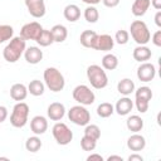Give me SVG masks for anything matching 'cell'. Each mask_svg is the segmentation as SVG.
Listing matches in <instances>:
<instances>
[{
    "instance_id": "6da1fadb",
    "label": "cell",
    "mask_w": 161,
    "mask_h": 161,
    "mask_svg": "<svg viewBox=\"0 0 161 161\" xmlns=\"http://www.w3.org/2000/svg\"><path fill=\"white\" fill-rule=\"evenodd\" d=\"M26 49V40H24L20 35L13 36L9 42V44L3 50V57L9 63H15L20 59V57L24 54Z\"/></svg>"
},
{
    "instance_id": "7a4b0ae2",
    "label": "cell",
    "mask_w": 161,
    "mask_h": 161,
    "mask_svg": "<svg viewBox=\"0 0 161 161\" xmlns=\"http://www.w3.org/2000/svg\"><path fill=\"white\" fill-rule=\"evenodd\" d=\"M43 78H44L45 86L52 92H55V93L60 92V91H63V88L65 86V79H64L63 74L60 73L59 69H57L54 67H48L44 70Z\"/></svg>"
},
{
    "instance_id": "3957f363",
    "label": "cell",
    "mask_w": 161,
    "mask_h": 161,
    "mask_svg": "<svg viewBox=\"0 0 161 161\" xmlns=\"http://www.w3.org/2000/svg\"><path fill=\"white\" fill-rule=\"evenodd\" d=\"M87 78L91 86L96 89H103L108 84V77L106 74V70L98 64H92L87 68Z\"/></svg>"
},
{
    "instance_id": "277c9868",
    "label": "cell",
    "mask_w": 161,
    "mask_h": 161,
    "mask_svg": "<svg viewBox=\"0 0 161 161\" xmlns=\"http://www.w3.org/2000/svg\"><path fill=\"white\" fill-rule=\"evenodd\" d=\"M130 34L138 45H146L151 39L148 26L142 20H135L130 25Z\"/></svg>"
},
{
    "instance_id": "5b68a950",
    "label": "cell",
    "mask_w": 161,
    "mask_h": 161,
    "mask_svg": "<svg viewBox=\"0 0 161 161\" xmlns=\"http://www.w3.org/2000/svg\"><path fill=\"white\" fill-rule=\"evenodd\" d=\"M29 117V106L25 102H18L11 111L10 114V123L15 128H21L26 125Z\"/></svg>"
},
{
    "instance_id": "8992f818",
    "label": "cell",
    "mask_w": 161,
    "mask_h": 161,
    "mask_svg": "<svg viewBox=\"0 0 161 161\" xmlns=\"http://www.w3.org/2000/svg\"><path fill=\"white\" fill-rule=\"evenodd\" d=\"M152 99V91L147 86H142L135 91V104L140 113H146L150 101Z\"/></svg>"
},
{
    "instance_id": "52a82bcc",
    "label": "cell",
    "mask_w": 161,
    "mask_h": 161,
    "mask_svg": "<svg viewBox=\"0 0 161 161\" xmlns=\"http://www.w3.org/2000/svg\"><path fill=\"white\" fill-rule=\"evenodd\" d=\"M72 96L74 98L75 102H78L79 104L82 106H91L96 101V94L93 93V91L86 86V84H79L77 86L73 92H72Z\"/></svg>"
},
{
    "instance_id": "ba28073f",
    "label": "cell",
    "mask_w": 161,
    "mask_h": 161,
    "mask_svg": "<svg viewBox=\"0 0 161 161\" xmlns=\"http://www.w3.org/2000/svg\"><path fill=\"white\" fill-rule=\"evenodd\" d=\"M68 118L77 126H86L91 121V113L84 106L77 104L70 107V109L68 111Z\"/></svg>"
},
{
    "instance_id": "9c48e42d",
    "label": "cell",
    "mask_w": 161,
    "mask_h": 161,
    "mask_svg": "<svg viewBox=\"0 0 161 161\" xmlns=\"http://www.w3.org/2000/svg\"><path fill=\"white\" fill-rule=\"evenodd\" d=\"M52 133H53V137L57 141V143L62 145V146L69 145L70 141L73 140V132L63 122H57L52 128Z\"/></svg>"
},
{
    "instance_id": "30bf717a",
    "label": "cell",
    "mask_w": 161,
    "mask_h": 161,
    "mask_svg": "<svg viewBox=\"0 0 161 161\" xmlns=\"http://www.w3.org/2000/svg\"><path fill=\"white\" fill-rule=\"evenodd\" d=\"M42 30L43 26L38 21H30L23 25V28L20 29V36L24 40H36Z\"/></svg>"
},
{
    "instance_id": "8fae6325",
    "label": "cell",
    "mask_w": 161,
    "mask_h": 161,
    "mask_svg": "<svg viewBox=\"0 0 161 161\" xmlns=\"http://www.w3.org/2000/svg\"><path fill=\"white\" fill-rule=\"evenodd\" d=\"M156 75V67L152 63L143 62L137 68V78L141 82H151Z\"/></svg>"
},
{
    "instance_id": "7c38bea8",
    "label": "cell",
    "mask_w": 161,
    "mask_h": 161,
    "mask_svg": "<svg viewBox=\"0 0 161 161\" xmlns=\"http://www.w3.org/2000/svg\"><path fill=\"white\" fill-rule=\"evenodd\" d=\"M25 6L29 11V14L33 18H43L45 15L47 8H45V3L44 0H24Z\"/></svg>"
},
{
    "instance_id": "4fadbf2b",
    "label": "cell",
    "mask_w": 161,
    "mask_h": 161,
    "mask_svg": "<svg viewBox=\"0 0 161 161\" xmlns=\"http://www.w3.org/2000/svg\"><path fill=\"white\" fill-rule=\"evenodd\" d=\"M114 47V39L109 35V34H98L97 36V42L94 45L96 50H101V52H109L112 50Z\"/></svg>"
},
{
    "instance_id": "5bb4252c",
    "label": "cell",
    "mask_w": 161,
    "mask_h": 161,
    "mask_svg": "<svg viewBox=\"0 0 161 161\" xmlns=\"http://www.w3.org/2000/svg\"><path fill=\"white\" fill-rule=\"evenodd\" d=\"M47 114L52 121H60L65 114V107L60 102H53L48 106Z\"/></svg>"
},
{
    "instance_id": "9a60e30c",
    "label": "cell",
    "mask_w": 161,
    "mask_h": 161,
    "mask_svg": "<svg viewBox=\"0 0 161 161\" xmlns=\"http://www.w3.org/2000/svg\"><path fill=\"white\" fill-rule=\"evenodd\" d=\"M127 147L133 152L142 151L146 147V140L142 135H140L138 132H135L127 138Z\"/></svg>"
},
{
    "instance_id": "2e32d148",
    "label": "cell",
    "mask_w": 161,
    "mask_h": 161,
    "mask_svg": "<svg viewBox=\"0 0 161 161\" xmlns=\"http://www.w3.org/2000/svg\"><path fill=\"white\" fill-rule=\"evenodd\" d=\"M30 130L34 135H43L48 130V121L44 116H34L30 121Z\"/></svg>"
},
{
    "instance_id": "e0dca14e",
    "label": "cell",
    "mask_w": 161,
    "mask_h": 161,
    "mask_svg": "<svg viewBox=\"0 0 161 161\" xmlns=\"http://www.w3.org/2000/svg\"><path fill=\"white\" fill-rule=\"evenodd\" d=\"M133 108V101L131 98H128V96H125L122 98H119L114 106V112H117V114L119 116H127Z\"/></svg>"
},
{
    "instance_id": "ac0fdd59",
    "label": "cell",
    "mask_w": 161,
    "mask_h": 161,
    "mask_svg": "<svg viewBox=\"0 0 161 161\" xmlns=\"http://www.w3.org/2000/svg\"><path fill=\"white\" fill-rule=\"evenodd\" d=\"M24 58L29 64H38L43 59V50L38 47H29L24 52Z\"/></svg>"
},
{
    "instance_id": "d6986e66",
    "label": "cell",
    "mask_w": 161,
    "mask_h": 161,
    "mask_svg": "<svg viewBox=\"0 0 161 161\" xmlns=\"http://www.w3.org/2000/svg\"><path fill=\"white\" fill-rule=\"evenodd\" d=\"M97 36H98V34L94 30H83L80 33L79 42L84 48L94 49V45H96V42H97Z\"/></svg>"
},
{
    "instance_id": "ffe728a7",
    "label": "cell",
    "mask_w": 161,
    "mask_h": 161,
    "mask_svg": "<svg viewBox=\"0 0 161 161\" xmlns=\"http://www.w3.org/2000/svg\"><path fill=\"white\" fill-rule=\"evenodd\" d=\"M132 57H133L135 60H137L140 63H143V62H147V60L151 59L152 52L146 45H137L132 52Z\"/></svg>"
},
{
    "instance_id": "44dd1931",
    "label": "cell",
    "mask_w": 161,
    "mask_h": 161,
    "mask_svg": "<svg viewBox=\"0 0 161 161\" xmlns=\"http://www.w3.org/2000/svg\"><path fill=\"white\" fill-rule=\"evenodd\" d=\"M28 96V87L23 83H15L11 86L10 88V97L14 99V101H18V102H21L26 98Z\"/></svg>"
},
{
    "instance_id": "7402d4cb",
    "label": "cell",
    "mask_w": 161,
    "mask_h": 161,
    "mask_svg": "<svg viewBox=\"0 0 161 161\" xmlns=\"http://www.w3.org/2000/svg\"><path fill=\"white\" fill-rule=\"evenodd\" d=\"M63 15H64L65 20L74 23V21L79 20V18H80V9L75 4H68L63 10Z\"/></svg>"
},
{
    "instance_id": "603a6c76",
    "label": "cell",
    "mask_w": 161,
    "mask_h": 161,
    "mask_svg": "<svg viewBox=\"0 0 161 161\" xmlns=\"http://www.w3.org/2000/svg\"><path fill=\"white\" fill-rule=\"evenodd\" d=\"M150 6H151L150 0H135L131 6V11L135 16H143Z\"/></svg>"
},
{
    "instance_id": "cb8c5ba5",
    "label": "cell",
    "mask_w": 161,
    "mask_h": 161,
    "mask_svg": "<svg viewBox=\"0 0 161 161\" xmlns=\"http://www.w3.org/2000/svg\"><path fill=\"white\" fill-rule=\"evenodd\" d=\"M50 31H52L54 43H63L68 36V29L62 24H55L50 29Z\"/></svg>"
},
{
    "instance_id": "d4e9b609",
    "label": "cell",
    "mask_w": 161,
    "mask_h": 161,
    "mask_svg": "<svg viewBox=\"0 0 161 161\" xmlns=\"http://www.w3.org/2000/svg\"><path fill=\"white\" fill-rule=\"evenodd\" d=\"M117 91L122 96H130L135 92V83L130 78H123L117 83Z\"/></svg>"
},
{
    "instance_id": "484cf974",
    "label": "cell",
    "mask_w": 161,
    "mask_h": 161,
    "mask_svg": "<svg viewBox=\"0 0 161 161\" xmlns=\"http://www.w3.org/2000/svg\"><path fill=\"white\" fill-rule=\"evenodd\" d=\"M126 126H127L128 131H131L133 133L135 132H140L143 128V119L137 114H132V116H130L127 118Z\"/></svg>"
},
{
    "instance_id": "4316f807",
    "label": "cell",
    "mask_w": 161,
    "mask_h": 161,
    "mask_svg": "<svg viewBox=\"0 0 161 161\" xmlns=\"http://www.w3.org/2000/svg\"><path fill=\"white\" fill-rule=\"evenodd\" d=\"M44 91H45V84L42 80H39V79L30 80V83L28 86V93H30L34 97H39L44 93Z\"/></svg>"
},
{
    "instance_id": "83f0119b",
    "label": "cell",
    "mask_w": 161,
    "mask_h": 161,
    "mask_svg": "<svg viewBox=\"0 0 161 161\" xmlns=\"http://www.w3.org/2000/svg\"><path fill=\"white\" fill-rule=\"evenodd\" d=\"M118 67V58L112 54V53H107L103 58H102V68L106 70H114Z\"/></svg>"
},
{
    "instance_id": "f1b7e54d",
    "label": "cell",
    "mask_w": 161,
    "mask_h": 161,
    "mask_svg": "<svg viewBox=\"0 0 161 161\" xmlns=\"http://www.w3.org/2000/svg\"><path fill=\"white\" fill-rule=\"evenodd\" d=\"M40 47H49L50 44L54 43V39H53V35H52V31L48 30V29H43L39 34V36L36 38L35 40Z\"/></svg>"
},
{
    "instance_id": "f546056e",
    "label": "cell",
    "mask_w": 161,
    "mask_h": 161,
    "mask_svg": "<svg viewBox=\"0 0 161 161\" xmlns=\"http://www.w3.org/2000/svg\"><path fill=\"white\" fill-rule=\"evenodd\" d=\"M114 112V106L109 102H103L97 107V114L101 118H108Z\"/></svg>"
},
{
    "instance_id": "4dcf8cb0",
    "label": "cell",
    "mask_w": 161,
    "mask_h": 161,
    "mask_svg": "<svg viewBox=\"0 0 161 161\" xmlns=\"http://www.w3.org/2000/svg\"><path fill=\"white\" fill-rule=\"evenodd\" d=\"M42 146L43 143H42V140L38 137V135L31 136L25 141V148L29 152H38L42 148Z\"/></svg>"
},
{
    "instance_id": "1f68e13d",
    "label": "cell",
    "mask_w": 161,
    "mask_h": 161,
    "mask_svg": "<svg viewBox=\"0 0 161 161\" xmlns=\"http://www.w3.org/2000/svg\"><path fill=\"white\" fill-rule=\"evenodd\" d=\"M84 19L88 21V23H97L98 19H99V13H98V9L94 6V5H88L86 9H84Z\"/></svg>"
},
{
    "instance_id": "d6a6232c",
    "label": "cell",
    "mask_w": 161,
    "mask_h": 161,
    "mask_svg": "<svg viewBox=\"0 0 161 161\" xmlns=\"http://www.w3.org/2000/svg\"><path fill=\"white\" fill-rule=\"evenodd\" d=\"M14 36V29L11 25L8 24H0V44L10 40Z\"/></svg>"
},
{
    "instance_id": "836d02e7",
    "label": "cell",
    "mask_w": 161,
    "mask_h": 161,
    "mask_svg": "<svg viewBox=\"0 0 161 161\" xmlns=\"http://www.w3.org/2000/svg\"><path fill=\"white\" fill-rule=\"evenodd\" d=\"M97 146V140L89 137V136H83L80 138V147L83 151H93Z\"/></svg>"
},
{
    "instance_id": "e575fe53",
    "label": "cell",
    "mask_w": 161,
    "mask_h": 161,
    "mask_svg": "<svg viewBox=\"0 0 161 161\" xmlns=\"http://www.w3.org/2000/svg\"><path fill=\"white\" fill-rule=\"evenodd\" d=\"M84 135L86 136H89L94 140H99L101 137V128L97 126V125H86V128H84Z\"/></svg>"
},
{
    "instance_id": "d590c367",
    "label": "cell",
    "mask_w": 161,
    "mask_h": 161,
    "mask_svg": "<svg viewBox=\"0 0 161 161\" xmlns=\"http://www.w3.org/2000/svg\"><path fill=\"white\" fill-rule=\"evenodd\" d=\"M113 39H114V43H117V44H119V45H125V44H127L128 40H130V33H128L127 30H123V29L117 30Z\"/></svg>"
},
{
    "instance_id": "8d00e7d4",
    "label": "cell",
    "mask_w": 161,
    "mask_h": 161,
    "mask_svg": "<svg viewBox=\"0 0 161 161\" xmlns=\"http://www.w3.org/2000/svg\"><path fill=\"white\" fill-rule=\"evenodd\" d=\"M156 47H161V30H156L152 35V39H150Z\"/></svg>"
},
{
    "instance_id": "74e56055",
    "label": "cell",
    "mask_w": 161,
    "mask_h": 161,
    "mask_svg": "<svg viewBox=\"0 0 161 161\" xmlns=\"http://www.w3.org/2000/svg\"><path fill=\"white\" fill-rule=\"evenodd\" d=\"M121 0H102L103 5L107 6V8H116L118 4H119Z\"/></svg>"
},
{
    "instance_id": "f35d334b",
    "label": "cell",
    "mask_w": 161,
    "mask_h": 161,
    "mask_svg": "<svg viewBox=\"0 0 161 161\" xmlns=\"http://www.w3.org/2000/svg\"><path fill=\"white\" fill-rule=\"evenodd\" d=\"M8 118V108L5 106H0V123H3Z\"/></svg>"
},
{
    "instance_id": "ab89813d",
    "label": "cell",
    "mask_w": 161,
    "mask_h": 161,
    "mask_svg": "<svg viewBox=\"0 0 161 161\" xmlns=\"http://www.w3.org/2000/svg\"><path fill=\"white\" fill-rule=\"evenodd\" d=\"M128 161H143V157L140 153L135 152V153H132V155L128 156Z\"/></svg>"
},
{
    "instance_id": "60d3db41",
    "label": "cell",
    "mask_w": 161,
    "mask_h": 161,
    "mask_svg": "<svg viewBox=\"0 0 161 161\" xmlns=\"http://www.w3.org/2000/svg\"><path fill=\"white\" fill-rule=\"evenodd\" d=\"M92 160H98V161H103V157L99 153H91L87 157V161H92Z\"/></svg>"
},
{
    "instance_id": "b9f144b4",
    "label": "cell",
    "mask_w": 161,
    "mask_h": 161,
    "mask_svg": "<svg viewBox=\"0 0 161 161\" xmlns=\"http://www.w3.org/2000/svg\"><path fill=\"white\" fill-rule=\"evenodd\" d=\"M155 23L158 28H161V11L160 10H157V13L155 15Z\"/></svg>"
},
{
    "instance_id": "7bdbcfd3",
    "label": "cell",
    "mask_w": 161,
    "mask_h": 161,
    "mask_svg": "<svg viewBox=\"0 0 161 161\" xmlns=\"http://www.w3.org/2000/svg\"><path fill=\"white\" fill-rule=\"evenodd\" d=\"M151 5L156 9V10H160L161 9V0H150Z\"/></svg>"
},
{
    "instance_id": "ee69618b",
    "label": "cell",
    "mask_w": 161,
    "mask_h": 161,
    "mask_svg": "<svg viewBox=\"0 0 161 161\" xmlns=\"http://www.w3.org/2000/svg\"><path fill=\"white\" fill-rule=\"evenodd\" d=\"M107 160L108 161H113V160H116V161H123L122 156H118V155H111V156L107 157Z\"/></svg>"
},
{
    "instance_id": "f6af8a7d",
    "label": "cell",
    "mask_w": 161,
    "mask_h": 161,
    "mask_svg": "<svg viewBox=\"0 0 161 161\" xmlns=\"http://www.w3.org/2000/svg\"><path fill=\"white\" fill-rule=\"evenodd\" d=\"M83 3H86L87 5H97V4H99L102 0H82Z\"/></svg>"
},
{
    "instance_id": "bcb514c9",
    "label": "cell",
    "mask_w": 161,
    "mask_h": 161,
    "mask_svg": "<svg viewBox=\"0 0 161 161\" xmlns=\"http://www.w3.org/2000/svg\"><path fill=\"white\" fill-rule=\"evenodd\" d=\"M0 160H6V161H8L9 158H8V157H0Z\"/></svg>"
}]
</instances>
